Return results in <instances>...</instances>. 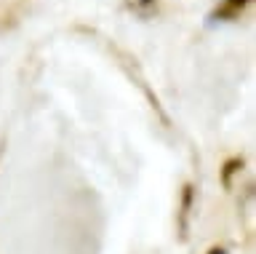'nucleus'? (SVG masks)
Listing matches in <instances>:
<instances>
[{
	"mask_svg": "<svg viewBox=\"0 0 256 254\" xmlns=\"http://www.w3.org/2000/svg\"><path fill=\"white\" fill-rule=\"evenodd\" d=\"M243 169V158H232V161L224 163V169H222V182H224V187H230V179H232V174Z\"/></svg>",
	"mask_w": 256,
	"mask_h": 254,
	"instance_id": "7ed1b4c3",
	"label": "nucleus"
},
{
	"mask_svg": "<svg viewBox=\"0 0 256 254\" xmlns=\"http://www.w3.org/2000/svg\"><path fill=\"white\" fill-rule=\"evenodd\" d=\"M208 254H227V251H224V249H222V246H214V249H211V251H208Z\"/></svg>",
	"mask_w": 256,
	"mask_h": 254,
	"instance_id": "20e7f679",
	"label": "nucleus"
},
{
	"mask_svg": "<svg viewBox=\"0 0 256 254\" xmlns=\"http://www.w3.org/2000/svg\"><path fill=\"white\" fill-rule=\"evenodd\" d=\"M246 6H248V0H224L219 9L214 11V19H235Z\"/></svg>",
	"mask_w": 256,
	"mask_h": 254,
	"instance_id": "f257e3e1",
	"label": "nucleus"
},
{
	"mask_svg": "<svg viewBox=\"0 0 256 254\" xmlns=\"http://www.w3.org/2000/svg\"><path fill=\"white\" fill-rule=\"evenodd\" d=\"M190 209H192V185L184 187V195H182V219H179L182 235H187V217H190Z\"/></svg>",
	"mask_w": 256,
	"mask_h": 254,
	"instance_id": "f03ea898",
	"label": "nucleus"
}]
</instances>
